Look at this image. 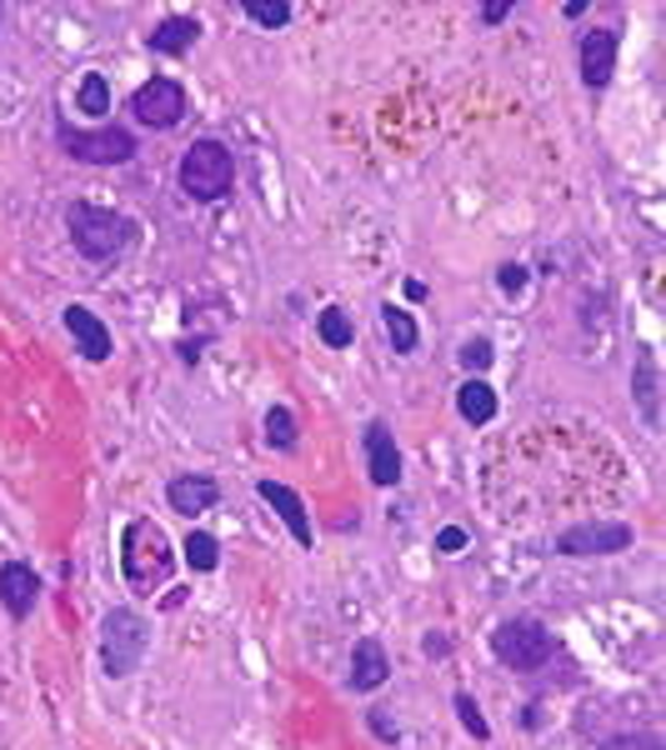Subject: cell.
I'll list each match as a JSON object with an SVG mask.
<instances>
[{
    "mask_svg": "<svg viewBox=\"0 0 666 750\" xmlns=\"http://www.w3.org/2000/svg\"><path fill=\"white\" fill-rule=\"evenodd\" d=\"M60 320H66V330H71V340H75V351H81L85 361H110V355H116L110 326L95 316L91 305H66V310H60Z\"/></svg>",
    "mask_w": 666,
    "mask_h": 750,
    "instance_id": "cell-11",
    "label": "cell"
},
{
    "mask_svg": "<svg viewBox=\"0 0 666 750\" xmlns=\"http://www.w3.org/2000/svg\"><path fill=\"white\" fill-rule=\"evenodd\" d=\"M366 726H371V736L386 740V746H396V740H401V726H396V715L386 711V705H371V711H366Z\"/></svg>",
    "mask_w": 666,
    "mask_h": 750,
    "instance_id": "cell-27",
    "label": "cell"
},
{
    "mask_svg": "<svg viewBox=\"0 0 666 750\" xmlns=\"http://www.w3.org/2000/svg\"><path fill=\"white\" fill-rule=\"evenodd\" d=\"M636 530L627 520H582V526H566L557 536V555L566 561H592V555H621L631 551Z\"/></svg>",
    "mask_w": 666,
    "mask_h": 750,
    "instance_id": "cell-7",
    "label": "cell"
},
{
    "mask_svg": "<svg viewBox=\"0 0 666 750\" xmlns=\"http://www.w3.org/2000/svg\"><path fill=\"white\" fill-rule=\"evenodd\" d=\"M386 680H392V656H386V645H381L376 635H361V641L351 645V691L371 695V691H381Z\"/></svg>",
    "mask_w": 666,
    "mask_h": 750,
    "instance_id": "cell-14",
    "label": "cell"
},
{
    "mask_svg": "<svg viewBox=\"0 0 666 750\" xmlns=\"http://www.w3.org/2000/svg\"><path fill=\"white\" fill-rule=\"evenodd\" d=\"M631 396L642 406L646 425H662V375H656V355L642 351L636 355V371H631Z\"/></svg>",
    "mask_w": 666,
    "mask_h": 750,
    "instance_id": "cell-17",
    "label": "cell"
},
{
    "mask_svg": "<svg viewBox=\"0 0 666 750\" xmlns=\"http://www.w3.org/2000/svg\"><path fill=\"white\" fill-rule=\"evenodd\" d=\"M190 101H186V85L171 81V75H151L145 85H136L131 95V116L141 120L145 130H176L186 120Z\"/></svg>",
    "mask_w": 666,
    "mask_h": 750,
    "instance_id": "cell-8",
    "label": "cell"
},
{
    "mask_svg": "<svg viewBox=\"0 0 666 750\" xmlns=\"http://www.w3.org/2000/svg\"><path fill=\"white\" fill-rule=\"evenodd\" d=\"M75 106H81L91 120H106V110H110V81H106V75L85 71L81 75V91H75Z\"/></svg>",
    "mask_w": 666,
    "mask_h": 750,
    "instance_id": "cell-22",
    "label": "cell"
},
{
    "mask_svg": "<svg viewBox=\"0 0 666 750\" xmlns=\"http://www.w3.org/2000/svg\"><path fill=\"white\" fill-rule=\"evenodd\" d=\"M551 651H557V641H551V631L536 616H512V621H501L491 631V656L506 670H516V676L541 670L551 660Z\"/></svg>",
    "mask_w": 666,
    "mask_h": 750,
    "instance_id": "cell-5",
    "label": "cell"
},
{
    "mask_svg": "<svg viewBox=\"0 0 666 750\" xmlns=\"http://www.w3.org/2000/svg\"><path fill=\"white\" fill-rule=\"evenodd\" d=\"M180 561L196 575H211L215 565H221V540H215L211 530H190V536L180 540Z\"/></svg>",
    "mask_w": 666,
    "mask_h": 750,
    "instance_id": "cell-19",
    "label": "cell"
},
{
    "mask_svg": "<svg viewBox=\"0 0 666 750\" xmlns=\"http://www.w3.org/2000/svg\"><path fill=\"white\" fill-rule=\"evenodd\" d=\"M0 15H5V11H0Z\"/></svg>",
    "mask_w": 666,
    "mask_h": 750,
    "instance_id": "cell-35",
    "label": "cell"
},
{
    "mask_svg": "<svg viewBox=\"0 0 666 750\" xmlns=\"http://www.w3.org/2000/svg\"><path fill=\"white\" fill-rule=\"evenodd\" d=\"M36 600H40V575L31 571V565L25 561L0 565V606H5L11 621H25V616L36 610Z\"/></svg>",
    "mask_w": 666,
    "mask_h": 750,
    "instance_id": "cell-13",
    "label": "cell"
},
{
    "mask_svg": "<svg viewBox=\"0 0 666 750\" xmlns=\"http://www.w3.org/2000/svg\"><path fill=\"white\" fill-rule=\"evenodd\" d=\"M456 411L471 425H491L496 421V390H491L481 375H466L461 386H456Z\"/></svg>",
    "mask_w": 666,
    "mask_h": 750,
    "instance_id": "cell-18",
    "label": "cell"
},
{
    "mask_svg": "<svg viewBox=\"0 0 666 750\" xmlns=\"http://www.w3.org/2000/svg\"><path fill=\"white\" fill-rule=\"evenodd\" d=\"M421 651H427L431 660H441V656H452V641H446V635H427V641H421Z\"/></svg>",
    "mask_w": 666,
    "mask_h": 750,
    "instance_id": "cell-32",
    "label": "cell"
},
{
    "mask_svg": "<svg viewBox=\"0 0 666 750\" xmlns=\"http://www.w3.org/2000/svg\"><path fill=\"white\" fill-rule=\"evenodd\" d=\"M406 301H427V281H406Z\"/></svg>",
    "mask_w": 666,
    "mask_h": 750,
    "instance_id": "cell-34",
    "label": "cell"
},
{
    "mask_svg": "<svg viewBox=\"0 0 666 750\" xmlns=\"http://www.w3.org/2000/svg\"><path fill=\"white\" fill-rule=\"evenodd\" d=\"M301 431H296V411L291 406H271L266 411V446L271 450H296Z\"/></svg>",
    "mask_w": 666,
    "mask_h": 750,
    "instance_id": "cell-23",
    "label": "cell"
},
{
    "mask_svg": "<svg viewBox=\"0 0 666 750\" xmlns=\"http://www.w3.org/2000/svg\"><path fill=\"white\" fill-rule=\"evenodd\" d=\"M456 720H461L466 730H471L476 740H491V726H487V715H481V705L471 701L466 691H456Z\"/></svg>",
    "mask_w": 666,
    "mask_h": 750,
    "instance_id": "cell-25",
    "label": "cell"
},
{
    "mask_svg": "<svg viewBox=\"0 0 666 750\" xmlns=\"http://www.w3.org/2000/svg\"><path fill=\"white\" fill-rule=\"evenodd\" d=\"M381 326H386V336H392V351L411 355L421 345L417 320H411V310H401V305H381Z\"/></svg>",
    "mask_w": 666,
    "mask_h": 750,
    "instance_id": "cell-21",
    "label": "cell"
},
{
    "mask_svg": "<svg viewBox=\"0 0 666 750\" xmlns=\"http://www.w3.org/2000/svg\"><path fill=\"white\" fill-rule=\"evenodd\" d=\"M461 365H466V375H481V371H491V361H496V351H491V340H466L461 351Z\"/></svg>",
    "mask_w": 666,
    "mask_h": 750,
    "instance_id": "cell-26",
    "label": "cell"
},
{
    "mask_svg": "<svg viewBox=\"0 0 666 750\" xmlns=\"http://www.w3.org/2000/svg\"><path fill=\"white\" fill-rule=\"evenodd\" d=\"M361 450H366V470H371V485L392 491L401 485V450H396V435L386 421H371L361 431Z\"/></svg>",
    "mask_w": 666,
    "mask_h": 750,
    "instance_id": "cell-10",
    "label": "cell"
},
{
    "mask_svg": "<svg viewBox=\"0 0 666 750\" xmlns=\"http://www.w3.org/2000/svg\"><path fill=\"white\" fill-rule=\"evenodd\" d=\"M617 50H621V25H596L582 31L576 40V60H582V85L586 91H607L617 75Z\"/></svg>",
    "mask_w": 666,
    "mask_h": 750,
    "instance_id": "cell-9",
    "label": "cell"
},
{
    "mask_svg": "<svg viewBox=\"0 0 666 750\" xmlns=\"http://www.w3.org/2000/svg\"><path fill=\"white\" fill-rule=\"evenodd\" d=\"M120 571L131 581V590L151 596L155 586H166L171 571H176V551H171L166 530L155 526V520L136 516L131 526L120 530Z\"/></svg>",
    "mask_w": 666,
    "mask_h": 750,
    "instance_id": "cell-2",
    "label": "cell"
},
{
    "mask_svg": "<svg viewBox=\"0 0 666 750\" xmlns=\"http://www.w3.org/2000/svg\"><path fill=\"white\" fill-rule=\"evenodd\" d=\"M241 15H246L250 25H261V31H281V25H291L296 5H291V0H246Z\"/></svg>",
    "mask_w": 666,
    "mask_h": 750,
    "instance_id": "cell-24",
    "label": "cell"
},
{
    "mask_svg": "<svg viewBox=\"0 0 666 750\" xmlns=\"http://www.w3.org/2000/svg\"><path fill=\"white\" fill-rule=\"evenodd\" d=\"M145 651H151V621L141 610L131 606L106 610V621H101V670L110 680H126L141 670Z\"/></svg>",
    "mask_w": 666,
    "mask_h": 750,
    "instance_id": "cell-4",
    "label": "cell"
},
{
    "mask_svg": "<svg viewBox=\"0 0 666 750\" xmlns=\"http://www.w3.org/2000/svg\"><path fill=\"white\" fill-rule=\"evenodd\" d=\"M56 141H60V151L81 165H126L141 151L131 130H120V126L81 130V126H71V120H56Z\"/></svg>",
    "mask_w": 666,
    "mask_h": 750,
    "instance_id": "cell-6",
    "label": "cell"
},
{
    "mask_svg": "<svg viewBox=\"0 0 666 750\" xmlns=\"http://www.w3.org/2000/svg\"><path fill=\"white\" fill-rule=\"evenodd\" d=\"M436 551H441V555H456V551H466V530H461V526H446V530H441V536H436Z\"/></svg>",
    "mask_w": 666,
    "mask_h": 750,
    "instance_id": "cell-30",
    "label": "cell"
},
{
    "mask_svg": "<svg viewBox=\"0 0 666 750\" xmlns=\"http://www.w3.org/2000/svg\"><path fill=\"white\" fill-rule=\"evenodd\" d=\"M316 336L331 345V351H351V340H357V320L346 305H326L322 316H316Z\"/></svg>",
    "mask_w": 666,
    "mask_h": 750,
    "instance_id": "cell-20",
    "label": "cell"
},
{
    "mask_svg": "<svg viewBox=\"0 0 666 750\" xmlns=\"http://www.w3.org/2000/svg\"><path fill=\"white\" fill-rule=\"evenodd\" d=\"M66 231H71V246L81 250L85 260H120L141 241V225H136L131 215L91 206V200H71V206H66Z\"/></svg>",
    "mask_w": 666,
    "mask_h": 750,
    "instance_id": "cell-1",
    "label": "cell"
},
{
    "mask_svg": "<svg viewBox=\"0 0 666 750\" xmlns=\"http://www.w3.org/2000/svg\"><path fill=\"white\" fill-rule=\"evenodd\" d=\"M176 351H180V361H186V365H196V361H201V340H180Z\"/></svg>",
    "mask_w": 666,
    "mask_h": 750,
    "instance_id": "cell-33",
    "label": "cell"
},
{
    "mask_svg": "<svg viewBox=\"0 0 666 750\" xmlns=\"http://www.w3.org/2000/svg\"><path fill=\"white\" fill-rule=\"evenodd\" d=\"M506 15H512V0H487V5H481V21L487 25H501Z\"/></svg>",
    "mask_w": 666,
    "mask_h": 750,
    "instance_id": "cell-31",
    "label": "cell"
},
{
    "mask_svg": "<svg viewBox=\"0 0 666 750\" xmlns=\"http://www.w3.org/2000/svg\"><path fill=\"white\" fill-rule=\"evenodd\" d=\"M176 186L186 190V200H196V206L226 200L231 186H236V155H231V145L190 141L186 155H180V165H176Z\"/></svg>",
    "mask_w": 666,
    "mask_h": 750,
    "instance_id": "cell-3",
    "label": "cell"
},
{
    "mask_svg": "<svg viewBox=\"0 0 666 750\" xmlns=\"http://www.w3.org/2000/svg\"><path fill=\"white\" fill-rule=\"evenodd\" d=\"M215 501H221V485H215V476H201V470H186V476H176V481H166V505L176 511V516H206V511H215Z\"/></svg>",
    "mask_w": 666,
    "mask_h": 750,
    "instance_id": "cell-12",
    "label": "cell"
},
{
    "mask_svg": "<svg viewBox=\"0 0 666 750\" xmlns=\"http://www.w3.org/2000/svg\"><path fill=\"white\" fill-rule=\"evenodd\" d=\"M256 495H261L266 505H271L276 516L285 520V530H291V540L296 546H306L311 551V516H306V501H301L291 485H281V481H256Z\"/></svg>",
    "mask_w": 666,
    "mask_h": 750,
    "instance_id": "cell-15",
    "label": "cell"
},
{
    "mask_svg": "<svg viewBox=\"0 0 666 750\" xmlns=\"http://www.w3.org/2000/svg\"><path fill=\"white\" fill-rule=\"evenodd\" d=\"M496 285H501V295H522V291H526V266L506 260V266L496 270Z\"/></svg>",
    "mask_w": 666,
    "mask_h": 750,
    "instance_id": "cell-29",
    "label": "cell"
},
{
    "mask_svg": "<svg viewBox=\"0 0 666 750\" xmlns=\"http://www.w3.org/2000/svg\"><path fill=\"white\" fill-rule=\"evenodd\" d=\"M196 40H201V21L196 15H166L155 31H145V50L151 56H186Z\"/></svg>",
    "mask_w": 666,
    "mask_h": 750,
    "instance_id": "cell-16",
    "label": "cell"
},
{
    "mask_svg": "<svg viewBox=\"0 0 666 750\" xmlns=\"http://www.w3.org/2000/svg\"><path fill=\"white\" fill-rule=\"evenodd\" d=\"M596 750H662V736H652V730H631V736H611V740H601Z\"/></svg>",
    "mask_w": 666,
    "mask_h": 750,
    "instance_id": "cell-28",
    "label": "cell"
}]
</instances>
